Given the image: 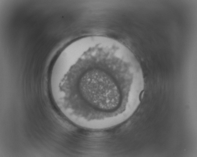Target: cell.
<instances>
[{
	"mask_svg": "<svg viewBox=\"0 0 197 157\" xmlns=\"http://www.w3.org/2000/svg\"><path fill=\"white\" fill-rule=\"evenodd\" d=\"M57 81L74 112L104 118L123 111L144 80L139 63L127 47L116 40L97 38L74 52Z\"/></svg>",
	"mask_w": 197,
	"mask_h": 157,
	"instance_id": "1",
	"label": "cell"
}]
</instances>
